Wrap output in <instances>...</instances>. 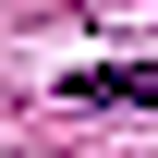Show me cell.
Returning a JSON list of instances; mask_svg holds the SVG:
<instances>
[{
    "label": "cell",
    "instance_id": "cell-1",
    "mask_svg": "<svg viewBox=\"0 0 158 158\" xmlns=\"http://www.w3.org/2000/svg\"><path fill=\"white\" fill-rule=\"evenodd\" d=\"M61 98H85V110H158V61H110V73H73Z\"/></svg>",
    "mask_w": 158,
    "mask_h": 158
}]
</instances>
